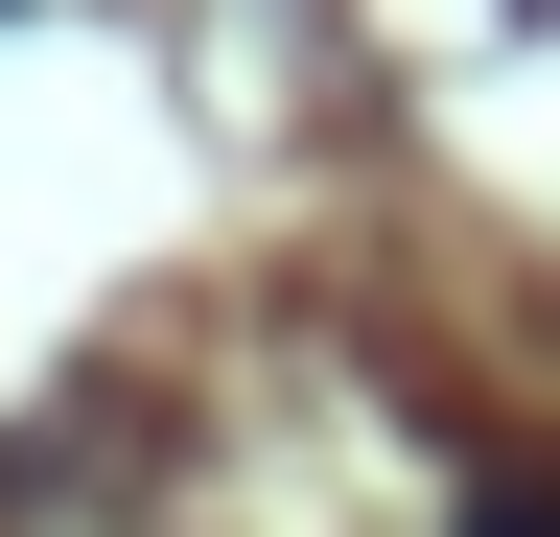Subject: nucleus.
I'll return each mask as SVG.
<instances>
[{"mask_svg": "<svg viewBox=\"0 0 560 537\" xmlns=\"http://www.w3.org/2000/svg\"><path fill=\"white\" fill-rule=\"evenodd\" d=\"M467 537H560V467H490V491H467Z\"/></svg>", "mask_w": 560, "mask_h": 537, "instance_id": "f257e3e1", "label": "nucleus"}]
</instances>
